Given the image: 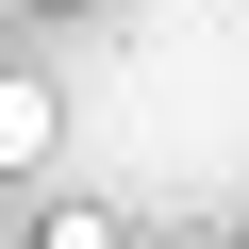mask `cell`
Segmentation results:
<instances>
[{
    "label": "cell",
    "instance_id": "7a4b0ae2",
    "mask_svg": "<svg viewBox=\"0 0 249 249\" xmlns=\"http://www.w3.org/2000/svg\"><path fill=\"white\" fill-rule=\"evenodd\" d=\"M50 249H116V216H100V199H67V216H50Z\"/></svg>",
    "mask_w": 249,
    "mask_h": 249
},
{
    "label": "cell",
    "instance_id": "6da1fadb",
    "mask_svg": "<svg viewBox=\"0 0 249 249\" xmlns=\"http://www.w3.org/2000/svg\"><path fill=\"white\" fill-rule=\"evenodd\" d=\"M0 166H50V83L0 67Z\"/></svg>",
    "mask_w": 249,
    "mask_h": 249
}]
</instances>
